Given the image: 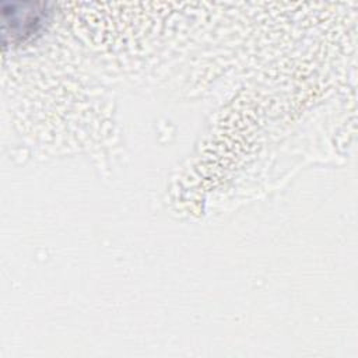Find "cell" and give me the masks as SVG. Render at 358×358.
I'll return each instance as SVG.
<instances>
[{
  "label": "cell",
  "instance_id": "1",
  "mask_svg": "<svg viewBox=\"0 0 358 358\" xmlns=\"http://www.w3.org/2000/svg\"><path fill=\"white\" fill-rule=\"evenodd\" d=\"M3 14V42L7 38L11 42L24 39L38 32L48 21L49 10L45 3L32 1H4L1 6Z\"/></svg>",
  "mask_w": 358,
  "mask_h": 358
}]
</instances>
